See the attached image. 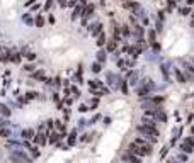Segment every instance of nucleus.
<instances>
[{
  "instance_id": "42",
  "label": "nucleus",
  "mask_w": 194,
  "mask_h": 163,
  "mask_svg": "<svg viewBox=\"0 0 194 163\" xmlns=\"http://www.w3.org/2000/svg\"><path fill=\"white\" fill-rule=\"evenodd\" d=\"M58 2H60V4H61V5H67V4H65V0H58Z\"/></svg>"
},
{
  "instance_id": "2",
  "label": "nucleus",
  "mask_w": 194,
  "mask_h": 163,
  "mask_svg": "<svg viewBox=\"0 0 194 163\" xmlns=\"http://www.w3.org/2000/svg\"><path fill=\"white\" fill-rule=\"evenodd\" d=\"M123 7H124V9H128V10H131V12H133V16H140V10H142L140 4H138V2H135V0H128V2H123Z\"/></svg>"
},
{
  "instance_id": "30",
  "label": "nucleus",
  "mask_w": 194,
  "mask_h": 163,
  "mask_svg": "<svg viewBox=\"0 0 194 163\" xmlns=\"http://www.w3.org/2000/svg\"><path fill=\"white\" fill-rule=\"evenodd\" d=\"M135 31H136V34H138L140 37L143 36V27H142V26H136V27H135Z\"/></svg>"
},
{
  "instance_id": "35",
  "label": "nucleus",
  "mask_w": 194,
  "mask_h": 163,
  "mask_svg": "<svg viewBox=\"0 0 194 163\" xmlns=\"http://www.w3.org/2000/svg\"><path fill=\"white\" fill-rule=\"evenodd\" d=\"M123 36H130V29H128V26H123Z\"/></svg>"
},
{
  "instance_id": "44",
  "label": "nucleus",
  "mask_w": 194,
  "mask_h": 163,
  "mask_svg": "<svg viewBox=\"0 0 194 163\" xmlns=\"http://www.w3.org/2000/svg\"><path fill=\"white\" fill-rule=\"evenodd\" d=\"M191 132H193V136H194V127H193V129H191Z\"/></svg>"
},
{
  "instance_id": "45",
  "label": "nucleus",
  "mask_w": 194,
  "mask_h": 163,
  "mask_svg": "<svg viewBox=\"0 0 194 163\" xmlns=\"http://www.w3.org/2000/svg\"><path fill=\"white\" fill-rule=\"evenodd\" d=\"M32 2H34V0H31V2H29V4H27V5H31V4H32Z\"/></svg>"
},
{
  "instance_id": "39",
  "label": "nucleus",
  "mask_w": 194,
  "mask_h": 163,
  "mask_svg": "<svg viewBox=\"0 0 194 163\" xmlns=\"http://www.w3.org/2000/svg\"><path fill=\"white\" fill-rule=\"evenodd\" d=\"M46 129H53V121H46Z\"/></svg>"
},
{
  "instance_id": "12",
  "label": "nucleus",
  "mask_w": 194,
  "mask_h": 163,
  "mask_svg": "<svg viewBox=\"0 0 194 163\" xmlns=\"http://www.w3.org/2000/svg\"><path fill=\"white\" fill-rule=\"evenodd\" d=\"M0 136L2 138H10V129H9V127H0Z\"/></svg>"
},
{
  "instance_id": "8",
  "label": "nucleus",
  "mask_w": 194,
  "mask_h": 163,
  "mask_svg": "<svg viewBox=\"0 0 194 163\" xmlns=\"http://www.w3.org/2000/svg\"><path fill=\"white\" fill-rule=\"evenodd\" d=\"M21 134H22L24 139H32V138H34V131H32V129H24Z\"/></svg>"
},
{
  "instance_id": "23",
  "label": "nucleus",
  "mask_w": 194,
  "mask_h": 163,
  "mask_svg": "<svg viewBox=\"0 0 194 163\" xmlns=\"http://www.w3.org/2000/svg\"><path fill=\"white\" fill-rule=\"evenodd\" d=\"M179 12H181V16H189V7H182V9H179Z\"/></svg>"
},
{
  "instance_id": "5",
  "label": "nucleus",
  "mask_w": 194,
  "mask_h": 163,
  "mask_svg": "<svg viewBox=\"0 0 194 163\" xmlns=\"http://www.w3.org/2000/svg\"><path fill=\"white\" fill-rule=\"evenodd\" d=\"M123 162L126 163H142L140 162V156H136V155H131V153H123Z\"/></svg>"
},
{
  "instance_id": "41",
  "label": "nucleus",
  "mask_w": 194,
  "mask_h": 163,
  "mask_svg": "<svg viewBox=\"0 0 194 163\" xmlns=\"http://www.w3.org/2000/svg\"><path fill=\"white\" fill-rule=\"evenodd\" d=\"M24 21H26V22H27V24H32V19H29V17H27V16H26V17H24Z\"/></svg>"
},
{
  "instance_id": "27",
  "label": "nucleus",
  "mask_w": 194,
  "mask_h": 163,
  "mask_svg": "<svg viewBox=\"0 0 194 163\" xmlns=\"http://www.w3.org/2000/svg\"><path fill=\"white\" fill-rule=\"evenodd\" d=\"M155 36H157V34H155V31L148 32V39H150V42H155Z\"/></svg>"
},
{
  "instance_id": "40",
  "label": "nucleus",
  "mask_w": 194,
  "mask_h": 163,
  "mask_svg": "<svg viewBox=\"0 0 194 163\" xmlns=\"http://www.w3.org/2000/svg\"><path fill=\"white\" fill-rule=\"evenodd\" d=\"M121 90H123L124 94H128V85H126V82H124V83H123V87H121Z\"/></svg>"
},
{
  "instance_id": "17",
  "label": "nucleus",
  "mask_w": 194,
  "mask_h": 163,
  "mask_svg": "<svg viewBox=\"0 0 194 163\" xmlns=\"http://www.w3.org/2000/svg\"><path fill=\"white\" fill-rule=\"evenodd\" d=\"M100 70H102V65H100L99 61H95V63L92 65V71H94V73H99Z\"/></svg>"
},
{
  "instance_id": "18",
  "label": "nucleus",
  "mask_w": 194,
  "mask_h": 163,
  "mask_svg": "<svg viewBox=\"0 0 194 163\" xmlns=\"http://www.w3.org/2000/svg\"><path fill=\"white\" fill-rule=\"evenodd\" d=\"M97 61H99L100 65L106 61V53H104V51H99V53H97Z\"/></svg>"
},
{
  "instance_id": "37",
  "label": "nucleus",
  "mask_w": 194,
  "mask_h": 163,
  "mask_svg": "<svg viewBox=\"0 0 194 163\" xmlns=\"http://www.w3.org/2000/svg\"><path fill=\"white\" fill-rule=\"evenodd\" d=\"M79 111H80V112H87V111H89V107H87L85 104H82V105H80V109H79Z\"/></svg>"
},
{
  "instance_id": "25",
  "label": "nucleus",
  "mask_w": 194,
  "mask_h": 163,
  "mask_svg": "<svg viewBox=\"0 0 194 163\" xmlns=\"http://www.w3.org/2000/svg\"><path fill=\"white\" fill-rule=\"evenodd\" d=\"M104 42H106V36H104V34H100L99 39H97V46H102Z\"/></svg>"
},
{
  "instance_id": "7",
  "label": "nucleus",
  "mask_w": 194,
  "mask_h": 163,
  "mask_svg": "<svg viewBox=\"0 0 194 163\" xmlns=\"http://www.w3.org/2000/svg\"><path fill=\"white\" fill-rule=\"evenodd\" d=\"M92 12H94V5H92V4H89L87 7H84V9H82V16L89 17V16H92Z\"/></svg>"
},
{
  "instance_id": "11",
  "label": "nucleus",
  "mask_w": 194,
  "mask_h": 163,
  "mask_svg": "<svg viewBox=\"0 0 194 163\" xmlns=\"http://www.w3.org/2000/svg\"><path fill=\"white\" fill-rule=\"evenodd\" d=\"M60 138H63L61 134H58V132H51V134H49V143H55V144H56Z\"/></svg>"
},
{
  "instance_id": "14",
  "label": "nucleus",
  "mask_w": 194,
  "mask_h": 163,
  "mask_svg": "<svg viewBox=\"0 0 194 163\" xmlns=\"http://www.w3.org/2000/svg\"><path fill=\"white\" fill-rule=\"evenodd\" d=\"M43 26H44V17H43V16H37V17H36V27H39V29H41Z\"/></svg>"
},
{
  "instance_id": "20",
  "label": "nucleus",
  "mask_w": 194,
  "mask_h": 163,
  "mask_svg": "<svg viewBox=\"0 0 194 163\" xmlns=\"http://www.w3.org/2000/svg\"><path fill=\"white\" fill-rule=\"evenodd\" d=\"M0 60H2V61H9V60H10V51H4L2 53V56H0Z\"/></svg>"
},
{
  "instance_id": "46",
  "label": "nucleus",
  "mask_w": 194,
  "mask_h": 163,
  "mask_svg": "<svg viewBox=\"0 0 194 163\" xmlns=\"http://www.w3.org/2000/svg\"><path fill=\"white\" fill-rule=\"evenodd\" d=\"M193 26H194V17H193Z\"/></svg>"
},
{
  "instance_id": "36",
  "label": "nucleus",
  "mask_w": 194,
  "mask_h": 163,
  "mask_svg": "<svg viewBox=\"0 0 194 163\" xmlns=\"http://www.w3.org/2000/svg\"><path fill=\"white\" fill-rule=\"evenodd\" d=\"M72 92H73L75 97H80V92H79V89H77V87H72Z\"/></svg>"
},
{
  "instance_id": "6",
  "label": "nucleus",
  "mask_w": 194,
  "mask_h": 163,
  "mask_svg": "<svg viewBox=\"0 0 194 163\" xmlns=\"http://www.w3.org/2000/svg\"><path fill=\"white\" fill-rule=\"evenodd\" d=\"M136 144H140V146L143 148V150H145V153H147V156L148 155H150V153H152V144H150V143H147L145 141V139H143V138H136Z\"/></svg>"
},
{
  "instance_id": "31",
  "label": "nucleus",
  "mask_w": 194,
  "mask_h": 163,
  "mask_svg": "<svg viewBox=\"0 0 194 163\" xmlns=\"http://www.w3.org/2000/svg\"><path fill=\"white\" fill-rule=\"evenodd\" d=\"M53 2H55V0H48L46 5H44V10H49V9H51V7H53Z\"/></svg>"
},
{
  "instance_id": "1",
  "label": "nucleus",
  "mask_w": 194,
  "mask_h": 163,
  "mask_svg": "<svg viewBox=\"0 0 194 163\" xmlns=\"http://www.w3.org/2000/svg\"><path fill=\"white\" fill-rule=\"evenodd\" d=\"M136 129H138V132H142L143 136L147 138V139H150L152 143H155V141H157V136L160 134L157 127L145 126V124H138V127H136Z\"/></svg>"
},
{
  "instance_id": "47",
  "label": "nucleus",
  "mask_w": 194,
  "mask_h": 163,
  "mask_svg": "<svg viewBox=\"0 0 194 163\" xmlns=\"http://www.w3.org/2000/svg\"><path fill=\"white\" fill-rule=\"evenodd\" d=\"M121 2H128V0H121Z\"/></svg>"
},
{
  "instance_id": "13",
  "label": "nucleus",
  "mask_w": 194,
  "mask_h": 163,
  "mask_svg": "<svg viewBox=\"0 0 194 163\" xmlns=\"http://www.w3.org/2000/svg\"><path fill=\"white\" fill-rule=\"evenodd\" d=\"M10 61L19 63V61H21V54H19V53H10Z\"/></svg>"
},
{
  "instance_id": "38",
  "label": "nucleus",
  "mask_w": 194,
  "mask_h": 163,
  "mask_svg": "<svg viewBox=\"0 0 194 163\" xmlns=\"http://www.w3.org/2000/svg\"><path fill=\"white\" fill-rule=\"evenodd\" d=\"M118 66H119L121 70H126V63H124V61H118Z\"/></svg>"
},
{
  "instance_id": "19",
  "label": "nucleus",
  "mask_w": 194,
  "mask_h": 163,
  "mask_svg": "<svg viewBox=\"0 0 194 163\" xmlns=\"http://www.w3.org/2000/svg\"><path fill=\"white\" fill-rule=\"evenodd\" d=\"M175 77H177V82L179 83H186V78H184V75L179 71V70H175Z\"/></svg>"
},
{
  "instance_id": "21",
  "label": "nucleus",
  "mask_w": 194,
  "mask_h": 163,
  "mask_svg": "<svg viewBox=\"0 0 194 163\" xmlns=\"http://www.w3.org/2000/svg\"><path fill=\"white\" fill-rule=\"evenodd\" d=\"M75 136H77V134H75V131H73L68 136V144H75V141H77V138H75Z\"/></svg>"
},
{
  "instance_id": "3",
  "label": "nucleus",
  "mask_w": 194,
  "mask_h": 163,
  "mask_svg": "<svg viewBox=\"0 0 194 163\" xmlns=\"http://www.w3.org/2000/svg\"><path fill=\"white\" fill-rule=\"evenodd\" d=\"M128 153H131V155H136V156H147L145 150H143L140 144H136L135 141L130 143V146H128Z\"/></svg>"
},
{
  "instance_id": "32",
  "label": "nucleus",
  "mask_w": 194,
  "mask_h": 163,
  "mask_svg": "<svg viewBox=\"0 0 194 163\" xmlns=\"http://www.w3.org/2000/svg\"><path fill=\"white\" fill-rule=\"evenodd\" d=\"M29 150H31V153H32V156H34V158L39 156V151H37V148H29Z\"/></svg>"
},
{
  "instance_id": "9",
  "label": "nucleus",
  "mask_w": 194,
  "mask_h": 163,
  "mask_svg": "<svg viewBox=\"0 0 194 163\" xmlns=\"http://www.w3.org/2000/svg\"><path fill=\"white\" fill-rule=\"evenodd\" d=\"M143 124H145V126H152V127H155L157 126V121H155V119H150V117H143Z\"/></svg>"
},
{
  "instance_id": "43",
  "label": "nucleus",
  "mask_w": 194,
  "mask_h": 163,
  "mask_svg": "<svg viewBox=\"0 0 194 163\" xmlns=\"http://www.w3.org/2000/svg\"><path fill=\"white\" fill-rule=\"evenodd\" d=\"M187 4H189V5H193V4H194V0H187Z\"/></svg>"
},
{
  "instance_id": "33",
  "label": "nucleus",
  "mask_w": 194,
  "mask_h": 163,
  "mask_svg": "<svg viewBox=\"0 0 194 163\" xmlns=\"http://www.w3.org/2000/svg\"><path fill=\"white\" fill-rule=\"evenodd\" d=\"M26 95H27V99L31 100V99H36V95H37V94H36V92H27Z\"/></svg>"
},
{
  "instance_id": "26",
  "label": "nucleus",
  "mask_w": 194,
  "mask_h": 163,
  "mask_svg": "<svg viewBox=\"0 0 194 163\" xmlns=\"http://www.w3.org/2000/svg\"><path fill=\"white\" fill-rule=\"evenodd\" d=\"M24 70H26V71H29V73H32V71L36 70V66H34V65H26V66H24Z\"/></svg>"
},
{
  "instance_id": "4",
  "label": "nucleus",
  "mask_w": 194,
  "mask_h": 163,
  "mask_svg": "<svg viewBox=\"0 0 194 163\" xmlns=\"http://www.w3.org/2000/svg\"><path fill=\"white\" fill-rule=\"evenodd\" d=\"M181 150L186 153H193L194 151V139L193 138H186L182 143H181Z\"/></svg>"
},
{
  "instance_id": "28",
  "label": "nucleus",
  "mask_w": 194,
  "mask_h": 163,
  "mask_svg": "<svg viewBox=\"0 0 194 163\" xmlns=\"http://www.w3.org/2000/svg\"><path fill=\"white\" fill-rule=\"evenodd\" d=\"M0 127H9V121L2 117V119H0Z\"/></svg>"
},
{
  "instance_id": "22",
  "label": "nucleus",
  "mask_w": 194,
  "mask_h": 163,
  "mask_svg": "<svg viewBox=\"0 0 194 163\" xmlns=\"http://www.w3.org/2000/svg\"><path fill=\"white\" fill-rule=\"evenodd\" d=\"M82 9H84V7H82V5H77V7H75V10H73V16H72V17H73V19H75V17H77V16H80V12H82Z\"/></svg>"
},
{
  "instance_id": "24",
  "label": "nucleus",
  "mask_w": 194,
  "mask_h": 163,
  "mask_svg": "<svg viewBox=\"0 0 194 163\" xmlns=\"http://www.w3.org/2000/svg\"><path fill=\"white\" fill-rule=\"evenodd\" d=\"M26 58L29 60V61H32V60H36V54H34L32 51H27L26 53Z\"/></svg>"
},
{
  "instance_id": "10",
  "label": "nucleus",
  "mask_w": 194,
  "mask_h": 163,
  "mask_svg": "<svg viewBox=\"0 0 194 163\" xmlns=\"http://www.w3.org/2000/svg\"><path fill=\"white\" fill-rule=\"evenodd\" d=\"M0 114H2L4 117H9L10 116V109H9L7 105H0Z\"/></svg>"
},
{
  "instance_id": "15",
  "label": "nucleus",
  "mask_w": 194,
  "mask_h": 163,
  "mask_svg": "<svg viewBox=\"0 0 194 163\" xmlns=\"http://www.w3.org/2000/svg\"><path fill=\"white\" fill-rule=\"evenodd\" d=\"M32 78H36V80L44 78V71H43V70H39V71H32Z\"/></svg>"
},
{
  "instance_id": "34",
  "label": "nucleus",
  "mask_w": 194,
  "mask_h": 163,
  "mask_svg": "<svg viewBox=\"0 0 194 163\" xmlns=\"http://www.w3.org/2000/svg\"><path fill=\"white\" fill-rule=\"evenodd\" d=\"M97 105H99V99H94L92 102H90V107H92V109H95Z\"/></svg>"
},
{
  "instance_id": "16",
  "label": "nucleus",
  "mask_w": 194,
  "mask_h": 163,
  "mask_svg": "<svg viewBox=\"0 0 194 163\" xmlns=\"http://www.w3.org/2000/svg\"><path fill=\"white\" fill-rule=\"evenodd\" d=\"M116 48H118V42H116L114 39H112V41H109V42H107V51H114Z\"/></svg>"
},
{
  "instance_id": "29",
  "label": "nucleus",
  "mask_w": 194,
  "mask_h": 163,
  "mask_svg": "<svg viewBox=\"0 0 194 163\" xmlns=\"http://www.w3.org/2000/svg\"><path fill=\"white\" fill-rule=\"evenodd\" d=\"M152 102H153V104H162V102H163V97H153Z\"/></svg>"
}]
</instances>
